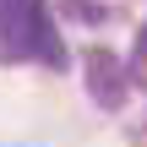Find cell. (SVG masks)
Segmentation results:
<instances>
[{
    "label": "cell",
    "mask_w": 147,
    "mask_h": 147,
    "mask_svg": "<svg viewBox=\"0 0 147 147\" xmlns=\"http://www.w3.org/2000/svg\"><path fill=\"white\" fill-rule=\"evenodd\" d=\"M87 93L98 98V109H120L125 104V71L109 49H93L87 55Z\"/></svg>",
    "instance_id": "6da1fadb"
},
{
    "label": "cell",
    "mask_w": 147,
    "mask_h": 147,
    "mask_svg": "<svg viewBox=\"0 0 147 147\" xmlns=\"http://www.w3.org/2000/svg\"><path fill=\"white\" fill-rule=\"evenodd\" d=\"M27 44H33V55H38L44 65L65 71V44H60V33H55V22H49V5H44V0H27Z\"/></svg>",
    "instance_id": "7a4b0ae2"
},
{
    "label": "cell",
    "mask_w": 147,
    "mask_h": 147,
    "mask_svg": "<svg viewBox=\"0 0 147 147\" xmlns=\"http://www.w3.org/2000/svg\"><path fill=\"white\" fill-rule=\"evenodd\" d=\"M33 55L27 44V0H0V60Z\"/></svg>",
    "instance_id": "3957f363"
},
{
    "label": "cell",
    "mask_w": 147,
    "mask_h": 147,
    "mask_svg": "<svg viewBox=\"0 0 147 147\" xmlns=\"http://www.w3.org/2000/svg\"><path fill=\"white\" fill-rule=\"evenodd\" d=\"M60 11H65V16H76V22H104V16H109L98 0H60Z\"/></svg>",
    "instance_id": "277c9868"
}]
</instances>
